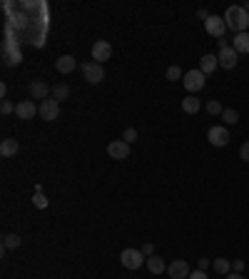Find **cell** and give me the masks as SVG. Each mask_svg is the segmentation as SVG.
<instances>
[{"label": "cell", "mask_w": 249, "mask_h": 279, "mask_svg": "<svg viewBox=\"0 0 249 279\" xmlns=\"http://www.w3.org/2000/svg\"><path fill=\"white\" fill-rule=\"evenodd\" d=\"M222 18H224L227 28H232L234 33H247L249 30V13L244 10V5H229Z\"/></svg>", "instance_id": "cell-1"}, {"label": "cell", "mask_w": 249, "mask_h": 279, "mask_svg": "<svg viewBox=\"0 0 249 279\" xmlns=\"http://www.w3.org/2000/svg\"><path fill=\"white\" fill-rule=\"evenodd\" d=\"M120 262L127 269H140L147 262V257L142 254V249H125L122 254H120Z\"/></svg>", "instance_id": "cell-2"}, {"label": "cell", "mask_w": 249, "mask_h": 279, "mask_svg": "<svg viewBox=\"0 0 249 279\" xmlns=\"http://www.w3.org/2000/svg\"><path fill=\"white\" fill-rule=\"evenodd\" d=\"M185 87L189 90V92H199L202 87H204V82H207V75L202 72V70H189V72H185Z\"/></svg>", "instance_id": "cell-3"}, {"label": "cell", "mask_w": 249, "mask_h": 279, "mask_svg": "<svg viewBox=\"0 0 249 279\" xmlns=\"http://www.w3.org/2000/svg\"><path fill=\"white\" fill-rule=\"evenodd\" d=\"M80 68H82L85 80H87V82H92V85H97V82H102V80H105V68H102L100 63H95V60H92V63H82Z\"/></svg>", "instance_id": "cell-4"}, {"label": "cell", "mask_w": 249, "mask_h": 279, "mask_svg": "<svg viewBox=\"0 0 249 279\" xmlns=\"http://www.w3.org/2000/svg\"><path fill=\"white\" fill-rule=\"evenodd\" d=\"M204 30H207L212 38H222V35L227 33V23H224V18H219V15H209V18L204 20Z\"/></svg>", "instance_id": "cell-5"}, {"label": "cell", "mask_w": 249, "mask_h": 279, "mask_svg": "<svg viewBox=\"0 0 249 279\" xmlns=\"http://www.w3.org/2000/svg\"><path fill=\"white\" fill-rule=\"evenodd\" d=\"M38 115H40L43 120H48V122L58 120V117H60V102H58V100H43Z\"/></svg>", "instance_id": "cell-6"}, {"label": "cell", "mask_w": 249, "mask_h": 279, "mask_svg": "<svg viewBox=\"0 0 249 279\" xmlns=\"http://www.w3.org/2000/svg\"><path fill=\"white\" fill-rule=\"evenodd\" d=\"M112 58V45L107 43V40H97L95 45H92V60L95 63H105V60H110Z\"/></svg>", "instance_id": "cell-7"}, {"label": "cell", "mask_w": 249, "mask_h": 279, "mask_svg": "<svg viewBox=\"0 0 249 279\" xmlns=\"http://www.w3.org/2000/svg\"><path fill=\"white\" fill-rule=\"evenodd\" d=\"M207 140H209L214 147H224V145L229 142V130H227V127H222V125H214V127H209Z\"/></svg>", "instance_id": "cell-8"}, {"label": "cell", "mask_w": 249, "mask_h": 279, "mask_svg": "<svg viewBox=\"0 0 249 279\" xmlns=\"http://www.w3.org/2000/svg\"><path fill=\"white\" fill-rule=\"evenodd\" d=\"M217 60H219V65H222L224 70H232L234 65H237V60H239V53L229 45V48H224V50L217 53Z\"/></svg>", "instance_id": "cell-9"}, {"label": "cell", "mask_w": 249, "mask_h": 279, "mask_svg": "<svg viewBox=\"0 0 249 279\" xmlns=\"http://www.w3.org/2000/svg\"><path fill=\"white\" fill-rule=\"evenodd\" d=\"M35 112H40V107H35L33 100H23V102L15 105V115H18L20 120H33Z\"/></svg>", "instance_id": "cell-10"}, {"label": "cell", "mask_w": 249, "mask_h": 279, "mask_svg": "<svg viewBox=\"0 0 249 279\" xmlns=\"http://www.w3.org/2000/svg\"><path fill=\"white\" fill-rule=\"evenodd\" d=\"M189 272H192V269H189V264H187L185 259H175V262L167 267V274L172 279H187Z\"/></svg>", "instance_id": "cell-11"}, {"label": "cell", "mask_w": 249, "mask_h": 279, "mask_svg": "<svg viewBox=\"0 0 249 279\" xmlns=\"http://www.w3.org/2000/svg\"><path fill=\"white\" fill-rule=\"evenodd\" d=\"M107 155H110L112 160H125V157L130 155V145H127L125 140H115V142L107 145Z\"/></svg>", "instance_id": "cell-12"}, {"label": "cell", "mask_w": 249, "mask_h": 279, "mask_svg": "<svg viewBox=\"0 0 249 279\" xmlns=\"http://www.w3.org/2000/svg\"><path fill=\"white\" fill-rule=\"evenodd\" d=\"M50 92H53V87H50L48 82H43V80H35V82L30 85V95H33L35 100H45Z\"/></svg>", "instance_id": "cell-13"}, {"label": "cell", "mask_w": 249, "mask_h": 279, "mask_svg": "<svg viewBox=\"0 0 249 279\" xmlns=\"http://www.w3.org/2000/svg\"><path fill=\"white\" fill-rule=\"evenodd\" d=\"M77 68V60L72 58V55H62L55 60V70L60 72V75H67V72H72V70Z\"/></svg>", "instance_id": "cell-14"}, {"label": "cell", "mask_w": 249, "mask_h": 279, "mask_svg": "<svg viewBox=\"0 0 249 279\" xmlns=\"http://www.w3.org/2000/svg\"><path fill=\"white\" fill-rule=\"evenodd\" d=\"M147 269L152 272V274H162V272H167V264H165V259H160L157 254H152V257H147Z\"/></svg>", "instance_id": "cell-15"}, {"label": "cell", "mask_w": 249, "mask_h": 279, "mask_svg": "<svg viewBox=\"0 0 249 279\" xmlns=\"http://www.w3.org/2000/svg\"><path fill=\"white\" fill-rule=\"evenodd\" d=\"M217 65H219L217 55H202V58H199V70H202L204 75L214 72V68H217Z\"/></svg>", "instance_id": "cell-16"}, {"label": "cell", "mask_w": 249, "mask_h": 279, "mask_svg": "<svg viewBox=\"0 0 249 279\" xmlns=\"http://www.w3.org/2000/svg\"><path fill=\"white\" fill-rule=\"evenodd\" d=\"M232 48H234L237 53H249V30L247 33H237V35H234Z\"/></svg>", "instance_id": "cell-17"}, {"label": "cell", "mask_w": 249, "mask_h": 279, "mask_svg": "<svg viewBox=\"0 0 249 279\" xmlns=\"http://www.w3.org/2000/svg\"><path fill=\"white\" fill-rule=\"evenodd\" d=\"M182 110H185L187 115H197V112L202 110V102H199L194 95H189V97H185V100H182Z\"/></svg>", "instance_id": "cell-18"}, {"label": "cell", "mask_w": 249, "mask_h": 279, "mask_svg": "<svg viewBox=\"0 0 249 279\" xmlns=\"http://www.w3.org/2000/svg\"><path fill=\"white\" fill-rule=\"evenodd\" d=\"M18 150H20V145L15 140H3L0 142V155L3 157H13V155H18Z\"/></svg>", "instance_id": "cell-19"}, {"label": "cell", "mask_w": 249, "mask_h": 279, "mask_svg": "<svg viewBox=\"0 0 249 279\" xmlns=\"http://www.w3.org/2000/svg\"><path fill=\"white\" fill-rule=\"evenodd\" d=\"M212 264H214V272H217V274H224V277H227V274L232 272V262L224 259V257H217Z\"/></svg>", "instance_id": "cell-20"}, {"label": "cell", "mask_w": 249, "mask_h": 279, "mask_svg": "<svg viewBox=\"0 0 249 279\" xmlns=\"http://www.w3.org/2000/svg\"><path fill=\"white\" fill-rule=\"evenodd\" d=\"M67 97H70V87H67L65 82H58V85L53 87V100L60 102V100H67Z\"/></svg>", "instance_id": "cell-21"}, {"label": "cell", "mask_w": 249, "mask_h": 279, "mask_svg": "<svg viewBox=\"0 0 249 279\" xmlns=\"http://www.w3.org/2000/svg\"><path fill=\"white\" fill-rule=\"evenodd\" d=\"M20 247V237L18 234H5L3 237V249H18Z\"/></svg>", "instance_id": "cell-22"}, {"label": "cell", "mask_w": 249, "mask_h": 279, "mask_svg": "<svg viewBox=\"0 0 249 279\" xmlns=\"http://www.w3.org/2000/svg\"><path fill=\"white\" fill-rule=\"evenodd\" d=\"M222 120H224V125H237V122H239V112H237V110H227V107H224Z\"/></svg>", "instance_id": "cell-23"}, {"label": "cell", "mask_w": 249, "mask_h": 279, "mask_svg": "<svg viewBox=\"0 0 249 279\" xmlns=\"http://www.w3.org/2000/svg\"><path fill=\"white\" fill-rule=\"evenodd\" d=\"M207 112H209V115H219V117H222L224 107H222V102H219V100H209V102H207Z\"/></svg>", "instance_id": "cell-24"}, {"label": "cell", "mask_w": 249, "mask_h": 279, "mask_svg": "<svg viewBox=\"0 0 249 279\" xmlns=\"http://www.w3.org/2000/svg\"><path fill=\"white\" fill-rule=\"evenodd\" d=\"M33 205L38 209H45L48 207V197L43 195V192H35V197H33Z\"/></svg>", "instance_id": "cell-25"}, {"label": "cell", "mask_w": 249, "mask_h": 279, "mask_svg": "<svg viewBox=\"0 0 249 279\" xmlns=\"http://www.w3.org/2000/svg\"><path fill=\"white\" fill-rule=\"evenodd\" d=\"M180 77H185V75H182V70L177 68V65L167 68V80H172V82H175V80H180Z\"/></svg>", "instance_id": "cell-26"}, {"label": "cell", "mask_w": 249, "mask_h": 279, "mask_svg": "<svg viewBox=\"0 0 249 279\" xmlns=\"http://www.w3.org/2000/svg\"><path fill=\"white\" fill-rule=\"evenodd\" d=\"M122 140L127 142V145H130V142H135V140H137V130H135V127H127V130H125V135H122Z\"/></svg>", "instance_id": "cell-27"}, {"label": "cell", "mask_w": 249, "mask_h": 279, "mask_svg": "<svg viewBox=\"0 0 249 279\" xmlns=\"http://www.w3.org/2000/svg\"><path fill=\"white\" fill-rule=\"evenodd\" d=\"M239 157H242L244 162H249V140L242 145V147H239Z\"/></svg>", "instance_id": "cell-28"}, {"label": "cell", "mask_w": 249, "mask_h": 279, "mask_svg": "<svg viewBox=\"0 0 249 279\" xmlns=\"http://www.w3.org/2000/svg\"><path fill=\"white\" fill-rule=\"evenodd\" d=\"M0 112H3V115H10V112H15V107H13L8 100H3V105H0Z\"/></svg>", "instance_id": "cell-29"}, {"label": "cell", "mask_w": 249, "mask_h": 279, "mask_svg": "<svg viewBox=\"0 0 249 279\" xmlns=\"http://www.w3.org/2000/svg\"><path fill=\"white\" fill-rule=\"evenodd\" d=\"M232 272H239V274H242V272H244V259H234V262H232Z\"/></svg>", "instance_id": "cell-30"}, {"label": "cell", "mask_w": 249, "mask_h": 279, "mask_svg": "<svg viewBox=\"0 0 249 279\" xmlns=\"http://www.w3.org/2000/svg\"><path fill=\"white\" fill-rule=\"evenodd\" d=\"M187 279H209L207 277V272H202V269H194V272H189V277Z\"/></svg>", "instance_id": "cell-31"}, {"label": "cell", "mask_w": 249, "mask_h": 279, "mask_svg": "<svg viewBox=\"0 0 249 279\" xmlns=\"http://www.w3.org/2000/svg\"><path fill=\"white\" fill-rule=\"evenodd\" d=\"M142 254H145V257H152V254H155V247H152V244H145V247H142Z\"/></svg>", "instance_id": "cell-32"}, {"label": "cell", "mask_w": 249, "mask_h": 279, "mask_svg": "<svg viewBox=\"0 0 249 279\" xmlns=\"http://www.w3.org/2000/svg\"><path fill=\"white\" fill-rule=\"evenodd\" d=\"M207 267H209V259H199V262H197V269L207 272Z\"/></svg>", "instance_id": "cell-33"}, {"label": "cell", "mask_w": 249, "mask_h": 279, "mask_svg": "<svg viewBox=\"0 0 249 279\" xmlns=\"http://www.w3.org/2000/svg\"><path fill=\"white\" fill-rule=\"evenodd\" d=\"M197 18H199V20H207V18H209V13H207V10H202V8H199V10H197Z\"/></svg>", "instance_id": "cell-34"}, {"label": "cell", "mask_w": 249, "mask_h": 279, "mask_svg": "<svg viewBox=\"0 0 249 279\" xmlns=\"http://www.w3.org/2000/svg\"><path fill=\"white\" fill-rule=\"evenodd\" d=\"M224 279H244V277H242L239 272H229V274H227V277H224Z\"/></svg>", "instance_id": "cell-35"}, {"label": "cell", "mask_w": 249, "mask_h": 279, "mask_svg": "<svg viewBox=\"0 0 249 279\" xmlns=\"http://www.w3.org/2000/svg\"><path fill=\"white\" fill-rule=\"evenodd\" d=\"M217 45H219V50H224V48H229V43H227V40H222V38L217 40Z\"/></svg>", "instance_id": "cell-36"}, {"label": "cell", "mask_w": 249, "mask_h": 279, "mask_svg": "<svg viewBox=\"0 0 249 279\" xmlns=\"http://www.w3.org/2000/svg\"><path fill=\"white\" fill-rule=\"evenodd\" d=\"M244 10H247V13H249V3H247V5H244Z\"/></svg>", "instance_id": "cell-37"}]
</instances>
